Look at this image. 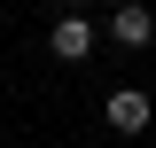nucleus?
Segmentation results:
<instances>
[{"mask_svg":"<svg viewBox=\"0 0 156 148\" xmlns=\"http://www.w3.org/2000/svg\"><path fill=\"white\" fill-rule=\"evenodd\" d=\"M101 117H109V132H148V93L117 86L109 101H101Z\"/></svg>","mask_w":156,"mask_h":148,"instance_id":"obj_1","label":"nucleus"},{"mask_svg":"<svg viewBox=\"0 0 156 148\" xmlns=\"http://www.w3.org/2000/svg\"><path fill=\"white\" fill-rule=\"evenodd\" d=\"M47 47H55L62 62H86V55H94V23H86V16H62V23H55V39H47Z\"/></svg>","mask_w":156,"mask_h":148,"instance_id":"obj_2","label":"nucleus"},{"mask_svg":"<svg viewBox=\"0 0 156 148\" xmlns=\"http://www.w3.org/2000/svg\"><path fill=\"white\" fill-rule=\"evenodd\" d=\"M109 31L125 39V47H148V39H156V16H148V8H140V0H125V8H117V16H109Z\"/></svg>","mask_w":156,"mask_h":148,"instance_id":"obj_3","label":"nucleus"},{"mask_svg":"<svg viewBox=\"0 0 156 148\" xmlns=\"http://www.w3.org/2000/svg\"><path fill=\"white\" fill-rule=\"evenodd\" d=\"M70 8H78V0H70Z\"/></svg>","mask_w":156,"mask_h":148,"instance_id":"obj_4","label":"nucleus"}]
</instances>
